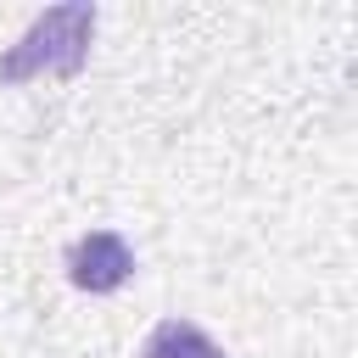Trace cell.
<instances>
[{
	"instance_id": "2",
	"label": "cell",
	"mask_w": 358,
	"mask_h": 358,
	"mask_svg": "<svg viewBox=\"0 0 358 358\" xmlns=\"http://www.w3.org/2000/svg\"><path fill=\"white\" fill-rule=\"evenodd\" d=\"M62 268L73 280V291H90V296H112L129 285L134 274V246L117 235V229H84L67 241L62 252Z\"/></svg>"
},
{
	"instance_id": "1",
	"label": "cell",
	"mask_w": 358,
	"mask_h": 358,
	"mask_svg": "<svg viewBox=\"0 0 358 358\" xmlns=\"http://www.w3.org/2000/svg\"><path fill=\"white\" fill-rule=\"evenodd\" d=\"M95 39V6H56L34 17V28L0 56V84H22L39 73H78Z\"/></svg>"
},
{
	"instance_id": "3",
	"label": "cell",
	"mask_w": 358,
	"mask_h": 358,
	"mask_svg": "<svg viewBox=\"0 0 358 358\" xmlns=\"http://www.w3.org/2000/svg\"><path fill=\"white\" fill-rule=\"evenodd\" d=\"M140 358H224V347L196 319H157L140 341Z\"/></svg>"
}]
</instances>
